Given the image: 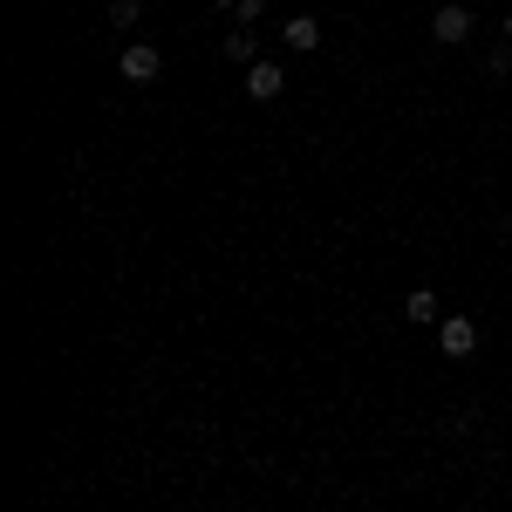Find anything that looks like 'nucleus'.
<instances>
[{"label":"nucleus","instance_id":"12","mask_svg":"<svg viewBox=\"0 0 512 512\" xmlns=\"http://www.w3.org/2000/svg\"><path fill=\"white\" fill-rule=\"evenodd\" d=\"M287 7H308V0H287Z\"/></svg>","mask_w":512,"mask_h":512},{"label":"nucleus","instance_id":"5","mask_svg":"<svg viewBox=\"0 0 512 512\" xmlns=\"http://www.w3.org/2000/svg\"><path fill=\"white\" fill-rule=\"evenodd\" d=\"M287 48H301V55H315V48H321V28L308 21V14H294V21H287Z\"/></svg>","mask_w":512,"mask_h":512},{"label":"nucleus","instance_id":"2","mask_svg":"<svg viewBox=\"0 0 512 512\" xmlns=\"http://www.w3.org/2000/svg\"><path fill=\"white\" fill-rule=\"evenodd\" d=\"M158 69H164L158 41H130L123 48V82H158Z\"/></svg>","mask_w":512,"mask_h":512},{"label":"nucleus","instance_id":"9","mask_svg":"<svg viewBox=\"0 0 512 512\" xmlns=\"http://www.w3.org/2000/svg\"><path fill=\"white\" fill-rule=\"evenodd\" d=\"M260 14H267V0H239V7H233V21H239V28H253Z\"/></svg>","mask_w":512,"mask_h":512},{"label":"nucleus","instance_id":"11","mask_svg":"<svg viewBox=\"0 0 512 512\" xmlns=\"http://www.w3.org/2000/svg\"><path fill=\"white\" fill-rule=\"evenodd\" d=\"M212 7H239V0H212Z\"/></svg>","mask_w":512,"mask_h":512},{"label":"nucleus","instance_id":"4","mask_svg":"<svg viewBox=\"0 0 512 512\" xmlns=\"http://www.w3.org/2000/svg\"><path fill=\"white\" fill-rule=\"evenodd\" d=\"M280 89H287V69H280V62H253V69H246V96H253V103H274Z\"/></svg>","mask_w":512,"mask_h":512},{"label":"nucleus","instance_id":"7","mask_svg":"<svg viewBox=\"0 0 512 512\" xmlns=\"http://www.w3.org/2000/svg\"><path fill=\"white\" fill-rule=\"evenodd\" d=\"M219 48H226V55H233L239 69H253V62H260V48H253V35H246V28H233V35L219 41Z\"/></svg>","mask_w":512,"mask_h":512},{"label":"nucleus","instance_id":"3","mask_svg":"<svg viewBox=\"0 0 512 512\" xmlns=\"http://www.w3.org/2000/svg\"><path fill=\"white\" fill-rule=\"evenodd\" d=\"M431 41H444V48L472 41V7H437L431 14Z\"/></svg>","mask_w":512,"mask_h":512},{"label":"nucleus","instance_id":"13","mask_svg":"<svg viewBox=\"0 0 512 512\" xmlns=\"http://www.w3.org/2000/svg\"><path fill=\"white\" fill-rule=\"evenodd\" d=\"M465 7H485V0H465Z\"/></svg>","mask_w":512,"mask_h":512},{"label":"nucleus","instance_id":"6","mask_svg":"<svg viewBox=\"0 0 512 512\" xmlns=\"http://www.w3.org/2000/svg\"><path fill=\"white\" fill-rule=\"evenodd\" d=\"M403 321H417V328H424V321H437V294H431V287L403 294Z\"/></svg>","mask_w":512,"mask_h":512},{"label":"nucleus","instance_id":"1","mask_svg":"<svg viewBox=\"0 0 512 512\" xmlns=\"http://www.w3.org/2000/svg\"><path fill=\"white\" fill-rule=\"evenodd\" d=\"M437 349L451 355V362H465V355L478 349V321L472 315H444L437 321Z\"/></svg>","mask_w":512,"mask_h":512},{"label":"nucleus","instance_id":"10","mask_svg":"<svg viewBox=\"0 0 512 512\" xmlns=\"http://www.w3.org/2000/svg\"><path fill=\"white\" fill-rule=\"evenodd\" d=\"M506 41H512V7H506Z\"/></svg>","mask_w":512,"mask_h":512},{"label":"nucleus","instance_id":"8","mask_svg":"<svg viewBox=\"0 0 512 512\" xmlns=\"http://www.w3.org/2000/svg\"><path fill=\"white\" fill-rule=\"evenodd\" d=\"M137 14H144V0H110V21L117 28H137Z\"/></svg>","mask_w":512,"mask_h":512}]
</instances>
